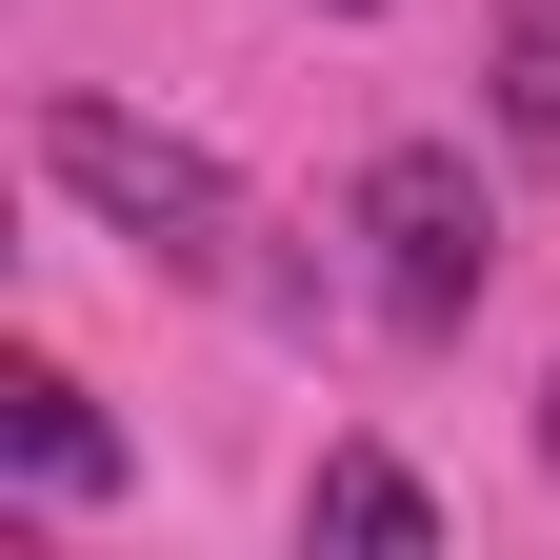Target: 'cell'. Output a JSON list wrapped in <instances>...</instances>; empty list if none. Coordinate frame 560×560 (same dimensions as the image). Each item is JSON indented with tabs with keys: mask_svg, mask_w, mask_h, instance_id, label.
<instances>
[{
	"mask_svg": "<svg viewBox=\"0 0 560 560\" xmlns=\"http://www.w3.org/2000/svg\"><path fill=\"white\" fill-rule=\"evenodd\" d=\"M40 180L81 200L101 241H140L161 280H200V301H221V280H260L241 241H260V200L200 161V140H161V120H120V101H40Z\"/></svg>",
	"mask_w": 560,
	"mask_h": 560,
	"instance_id": "cell-1",
	"label": "cell"
},
{
	"mask_svg": "<svg viewBox=\"0 0 560 560\" xmlns=\"http://www.w3.org/2000/svg\"><path fill=\"white\" fill-rule=\"evenodd\" d=\"M361 260H381V320L400 340H460L480 320L501 221H480V161H460V140H381V161H361Z\"/></svg>",
	"mask_w": 560,
	"mask_h": 560,
	"instance_id": "cell-2",
	"label": "cell"
},
{
	"mask_svg": "<svg viewBox=\"0 0 560 560\" xmlns=\"http://www.w3.org/2000/svg\"><path fill=\"white\" fill-rule=\"evenodd\" d=\"M0 460H21L40 501H101V480H120V441H101V400L60 381V361H21V381H0Z\"/></svg>",
	"mask_w": 560,
	"mask_h": 560,
	"instance_id": "cell-3",
	"label": "cell"
},
{
	"mask_svg": "<svg viewBox=\"0 0 560 560\" xmlns=\"http://www.w3.org/2000/svg\"><path fill=\"white\" fill-rule=\"evenodd\" d=\"M301 521H320V540H381V560H400V540H441V501H420V480H400L381 441H340V460H320V501H301Z\"/></svg>",
	"mask_w": 560,
	"mask_h": 560,
	"instance_id": "cell-4",
	"label": "cell"
},
{
	"mask_svg": "<svg viewBox=\"0 0 560 560\" xmlns=\"http://www.w3.org/2000/svg\"><path fill=\"white\" fill-rule=\"evenodd\" d=\"M501 120L560 140V0H501Z\"/></svg>",
	"mask_w": 560,
	"mask_h": 560,
	"instance_id": "cell-5",
	"label": "cell"
},
{
	"mask_svg": "<svg viewBox=\"0 0 560 560\" xmlns=\"http://www.w3.org/2000/svg\"><path fill=\"white\" fill-rule=\"evenodd\" d=\"M540 460H560V381H540Z\"/></svg>",
	"mask_w": 560,
	"mask_h": 560,
	"instance_id": "cell-6",
	"label": "cell"
},
{
	"mask_svg": "<svg viewBox=\"0 0 560 560\" xmlns=\"http://www.w3.org/2000/svg\"><path fill=\"white\" fill-rule=\"evenodd\" d=\"M320 21H381V0H320Z\"/></svg>",
	"mask_w": 560,
	"mask_h": 560,
	"instance_id": "cell-7",
	"label": "cell"
}]
</instances>
